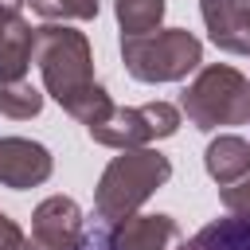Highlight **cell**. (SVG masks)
I'll return each instance as SVG.
<instances>
[{"label": "cell", "mask_w": 250, "mask_h": 250, "mask_svg": "<svg viewBox=\"0 0 250 250\" xmlns=\"http://www.w3.org/2000/svg\"><path fill=\"white\" fill-rule=\"evenodd\" d=\"M82 250H105V234H86V246Z\"/></svg>", "instance_id": "obj_18"}, {"label": "cell", "mask_w": 250, "mask_h": 250, "mask_svg": "<svg viewBox=\"0 0 250 250\" xmlns=\"http://www.w3.org/2000/svg\"><path fill=\"white\" fill-rule=\"evenodd\" d=\"M219 199L227 207V215H250V172L227 188H219Z\"/></svg>", "instance_id": "obj_16"}, {"label": "cell", "mask_w": 250, "mask_h": 250, "mask_svg": "<svg viewBox=\"0 0 250 250\" xmlns=\"http://www.w3.org/2000/svg\"><path fill=\"white\" fill-rule=\"evenodd\" d=\"M203 168H207V176H211L219 188L242 180V176L250 172V141H242V137H234V133L215 137V141L207 145V152H203Z\"/></svg>", "instance_id": "obj_10"}, {"label": "cell", "mask_w": 250, "mask_h": 250, "mask_svg": "<svg viewBox=\"0 0 250 250\" xmlns=\"http://www.w3.org/2000/svg\"><path fill=\"white\" fill-rule=\"evenodd\" d=\"M20 4L23 0H0V8H12V12H20Z\"/></svg>", "instance_id": "obj_20"}, {"label": "cell", "mask_w": 250, "mask_h": 250, "mask_svg": "<svg viewBox=\"0 0 250 250\" xmlns=\"http://www.w3.org/2000/svg\"><path fill=\"white\" fill-rule=\"evenodd\" d=\"M180 129V109L172 102H148L137 109H113L102 125L86 129L105 148H148L152 141H164Z\"/></svg>", "instance_id": "obj_5"}, {"label": "cell", "mask_w": 250, "mask_h": 250, "mask_svg": "<svg viewBox=\"0 0 250 250\" xmlns=\"http://www.w3.org/2000/svg\"><path fill=\"white\" fill-rule=\"evenodd\" d=\"M23 4H31V12H39L51 23H59V20H94L98 16V0H23Z\"/></svg>", "instance_id": "obj_15"}, {"label": "cell", "mask_w": 250, "mask_h": 250, "mask_svg": "<svg viewBox=\"0 0 250 250\" xmlns=\"http://www.w3.org/2000/svg\"><path fill=\"white\" fill-rule=\"evenodd\" d=\"M31 59L43 74L47 94L86 129L102 125L117 105L105 94L102 82H94V55L82 31L66 27V23H43L35 27V47Z\"/></svg>", "instance_id": "obj_1"}, {"label": "cell", "mask_w": 250, "mask_h": 250, "mask_svg": "<svg viewBox=\"0 0 250 250\" xmlns=\"http://www.w3.org/2000/svg\"><path fill=\"white\" fill-rule=\"evenodd\" d=\"M207 35L227 55H250V0H199Z\"/></svg>", "instance_id": "obj_8"}, {"label": "cell", "mask_w": 250, "mask_h": 250, "mask_svg": "<svg viewBox=\"0 0 250 250\" xmlns=\"http://www.w3.org/2000/svg\"><path fill=\"white\" fill-rule=\"evenodd\" d=\"M55 160L51 152L39 145V141H27V137H0V184L4 188H39L47 176H51Z\"/></svg>", "instance_id": "obj_7"}, {"label": "cell", "mask_w": 250, "mask_h": 250, "mask_svg": "<svg viewBox=\"0 0 250 250\" xmlns=\"http://www.w3.org/2000/svg\"><path fill=\"white\" fill-rule=\"evenodd\" d=\"M121 62L137 82H180L203 62V43L184 27L133 35L121 39Z\"/></svg>", "instance_id": "obj_4"}, {"label": "cell", "mask_w": 250, "mask_h": 250, "mask_svg": "<svg viewBox=\"0 0 250 250\" xmlns=\"http://www.w3.org/2000/svg\"><path fill=\"white\" fill-rule=\"evenodd\" d=\"M180 250H250V215H223L195 230Z\"/></svg>", "instance_id": "obj_12"}, {"label": "cell", "mask_w": 250, "mask_h": 250, "mask_svg": "<svg viewBox=\"0 0 250 250\" xmlns=\"http://www.w3.org/2000/svg\"><path fill=\"white\" fill-rule=\"evenodd\" d=\"M180 109L203 133L219 125H246L250 121V78L234 66L211 62L188 82V90L180 94Z\"/></svg>", "instance_id": "obj_3"}, {"label": "cell", "mask_w": 250, "mask_h": 250, "mask_svg": "<svg viewBox=\"0 0 250 250\" xmlns=\"http://www.w3.org/2000/svg\"><path fill=\"white\" fill-rule=\"evenodd\" d=\"M31 47H35V27L23 16H12L4 23V31H0V86L27 78Z\"/></svg>", "instance_id": "obj_11"}, {"label": "cell", "mask_w": 250, "mask_h": 250, "mask_svg": "<svg viewBox=\"0 0 250 250\" xmlns=\"http://www.w3.org/2000/svg\"><path fill=\"white\" fill-rule=\"evenodd\" d=\"M86 219L70 195H51L31 215V238L23 250H82L86 246Z\"/></svg>", "instance_id": "obj_6"}, {"label": "cell", "mask_w": 250, "mask_h": 250, "mask_svg": "<svg viewBox=\"0 0 250 250\" xmlns=\"http://www.w3.org/2000/svg\"><path fill=\"white\" fill-rule=\"evenodd\" d=\"M117 23H121V39H133V35H152L160 31V20H164V0H117Z\"/></svg>", "instance_id": "obj_13"}, {"label": "cell", "mask_w": 250, "mask_h": 250, "mask_svg": "<svg viewBox=\"0 0 250 250\" xmlns=\"http://www.w3.org/2000/svg\"><path fill=\"white\" fill-rule=\"evenodd\" d=\"M12 16H20V12H12V8H0V31H4V23H8Z\"/></svg>", "instance_id": "obj_19"}, {"label": "cell", "mask_w": 250, "mask_h": 250, "mask_svg": "<svg viewBox=\"0 0 250 250\" xmlns=\"http://www.w3.org/2000/svg\"><path fill=\"white\" fill-rule=\"evenodd\" d=\"M180 227L172 215H129L105 234V250H172Z\"/></svg>", "instance_id": "obj_9"}, {"label": "cell", "mask_w": 250, "mask_h": 250, "mask_svg": "<svg viewBox=\"0 0 250 250\" xmlns=\"http://www.w3.org/2000/svg\"><path fill=\"white\" fill-rule=\"evenodd\" d=\"M39 109H43V94H39L27 78L0 86V113H4V117L27 121V117H39Z\"/></svg>", "instance_id": "obj_14"}, {"label": "cell", "mask_w": 250, "mask_h": 250, "mask_svg": "<svg viewBox=\"0 0 250 250\" xmlns=\"http://www.w3.org/2000/svg\"><path fill=\"white\" fill-rule=\"evenodd\" d=\"M168 176H172V164H168L164 152H156V148H121L98 180L94 207H98L102 219L121 223V219L137 215L141 203L156 188L168 184Z\"/></svg>", "instance_id": "obj_2"}, {"label": "cell", "mask_w": 250, "mask_h": 250, "mask_svg": "<svg viewBox=\"0 0 250 250\" xmlns=\"http://www.w3.org/2000/svg\"><path fill=\"white\" fill-rule=\"evenodd\" d=\"M23 242H27V238H23L20 223L0 211V250H23Z\"/></svg>", "instance_id": "obj_17"}]
</instances>
